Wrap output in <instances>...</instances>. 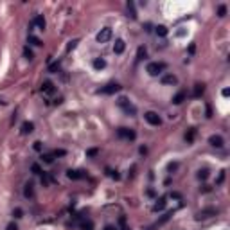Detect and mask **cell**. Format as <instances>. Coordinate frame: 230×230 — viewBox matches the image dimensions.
<instances>
[{
	"mask_svg": "<svg viewBox=\"0 0 230 230\" xmlns=\"http://www.w3.org/2000/svg\"><path fill=\"white\" fill-rule=\"evenodd\" d=\"M164 70H166V63H160V61H153L146 67V72L149 76H160Z\"/></svg>",
	"mask_w": 230,
	"mask_h": 230,
	"instance_id": "obj_1",
	"label": "cell"
},
{
	"mask_svg": "<svg viewBox=\"0 0 230 230\" xmlns=\"http://www.w3.org/2000/svg\"><path fill=\"white\" fill-rule=\"evenodd\" d=\"M117 104H119V106H121V108L128 113V115H135V113H137V108H135V106H133V104L126 99V97H121V99L117 101Z\"/></svg>",
	"mask_w": 230,
	"mask_h": 230,
	"instance_id": "obj_2",
	"label": "cell"
},
{
	"mask_svg": "<svg viewBox=\"0 0 230 230\" xmlns=\"http://www.w3.org/2000/svg\"><path fill=\"white\" fill-rule=\"evenodd\" d=\"M144 119H146L151 126H160V124H162V119H160V115L155 113V111H146V113H144Z\"/></svg>",
	"mask_w": 230,
	"mask_h": 230,
	"instance_id": "obj_3",
	"label": "cell"
},
{
	"mask_svg": "<svg viewBox=\"0 0 230 230\" xmlns=\"http://www.w3.org/2000/svg\"><path fill=\"white\" fill-rule=\"evenodd\" d=\"M97 41L99 43H106V41H110L111 40V29L110 27H104V29H101L99 33H97Z\"/></svg>",
	"mask_w": 230,
	"mask_h": 230,
	"instance_id": "obj_4",
	"label": "cell"
},
{
	"mask_svg": "<svg viewBox=\"0 0 230 230\" xmlns=\"http://www.w3.org/2000/svg\"><path fill=\"white\" fill-rule=\"evenodd\" d=\"M117 133H119V137H122V139H128V140H135V137H137L135 131L129 129V128H119Z\"/></svg>",
	"mask_w": 230,
	"mask_h": 230,
	"instance_id": "obj_5",
	"label": "cell"
},
{
	"mask_svg": "<svg viewBox=\"0 0 230 230\" xmlns=\"http://www.w3.org/2000/svg\"><path fill=\"white\" fill-rule=\"evenodd\" d=\"M41 92H43L45 95H52L54 92H56L54 83H52V81H43V83H41Z\"/></svg>",
	"mask_w": 230,
	"mask_h": 230,
	"instance_id": "obj_6",
	"label": "cell"
},
{
	"mask_svg": "<svg viewBox=\"0 0 230 230\" xmlns=\"http://www.w3.org/2000/svg\"><path fill=\"white\" fill-rule=\"evenodd\" d=\"M119 90H121V86H119L117 83H111V85H106L104 88H101V92H103V94H106V95H111V94H117Z\"/></svg>",
	"mask_w": 230,
	"mask_h": 230,
	"instance_id": "obj_7",
	"label": "cell"
},
{
	"mask_svg": "<svg viewBox=\"0 0 230 230\" xmlns=\"http://www.w3.org/2000/svg\"><path fill=\"white\" fill-rule=\"evenodd\" d=\"M34 25H36L40 31H43V29H45V25H47V24H45V18H43L41 14H38V16H34V18H33V22H31V27H34Z\"/></svg>",
	"mask_w": 230,
	"mask_h": 230,
	"instance_id": "obj_8",
	"label": "cell"
},
{
	"mask_svg": "<svg viewBox=\"0 0 230 230\" xmlns=\"http://www.w3.org/2000/svg\"><path fill=\"white\" fill-rule=\"evenodd\" d=\"M209 142L214 146V148H223V144H225V140H223V137H219V135H212L210 139H209Z\"/></svg>",
	"mask_w": 230,
	"mask_h": 230,
	"instance_id": "obj_9",
	"label": "cell"
},
{
	"mask_svg": "<svg viewBox=\"0 0 230 230\" xmlns=\"http://www.w3.org/2000/svg\"><path fill=\"white\" fill-rule=\"evenodd\" d=\"M67 176L70 178V180H81V178H85V173H83V171H74V169H68V171H67Z\"/></svg>",
	"mask_w": 230,
	"mask_h": 230,
	"instance_id": "obj_10",
	"label": "cell"
},
{
	"mask_svg": "<svg viewBox=\"0 0 230 230\" xmlns=\"http://www.w3.org/2000/svg\"><path fill=\"white\" fill-rule=\"evenodd\" d=\"M124 49H126V43H124L122 40H117V41H115V45H113V52H115V54H122Z\"/></svg>",
	"mask_w": 230,
	"mask_h": 230,
	"instance_id": "obj_11",
	"label": "cell"
},
{
	"mask_svg": "<svg viewBox=\"0 0 230 230\" xmlns=\"http://www.w3.org/2000/svg\"><path fill=\"white\" fill-rule=\"evenodd\" d=\"M162 83H164V85H176V83H178V79H176V76L167 74V76H164V77H162Z\"/></svg>",
	"mask_w": 230,
	"mask_h": 230,
	"instance_id": "obj_12",
	"label": "cell"
},
{
	"mask_svg": "<svg viewBox=\"0 0 230 230\" xmlns=\"http://www.w3.org/2000/svg\"><path fill=\"white\" fill-rule=\"evenodd\" d=\"M33 129H34V124H33V122H24V124H22V133H24V135L33 133Z\"/></svg>",
	"mask_w": 230,
	"mask_h": 230,
	"instance_id": "obj_13",
	"label": "cell"
},
{
	"mask_svg": "<svg viewBox=\"0 0 230 230\" xmlns=\"http://www.w3.org/2000/svg\"><path fill=\"white\" fill-rule=\"evenodd\" d=\"M104 67H106V61L103 58H95L94 59V68L95 70H101V68H104Z\"/></svg>",
	"mask_w": 230,
	"mask_h": 230,
	"instance_id": "obj_14",
	"label": "cell"
},
{
	"mask_svg": "<svg viewBox=\"0 0 230 230\" xmlns=\"http://www.w3.org/2000/svg\"><path fill=\"white\" fill-rule=\"evenodd\" d=\"M183 101H185V92H180V94H176V95L173 97V103H174V104H182Z\"/></svg>",
	"mask_w": 230,
	"mask_h": 230,
	"instance_id": "obj_15",
	"label": "cell"
},
{
	"mask_svg": "<svg viewBox=\"0 0 230 230\" xmlns=\"http://www.w3.org/2000/svg\"><path fill=\"white\" fill-rule=\"evenodd\" d=\"M164 207H166V198H160L156 203H155V207H153V210L155 212H158V210H162L164 209Z\"/></svg>",
	"mask_w": 230,
	"mask_h": 230,
	"instance_id": "obj_16",
	"label": "cell"
},
{
	"mask_svg": "<svg viewBox=\"0 0 230 230\" xmlns=\"http://www.w3.org/2000/svg\"><path fill=\"white\" fill-rule=\"evenodd\" d=\"M155 33H156L158 36L164 38V36H167V27H166V25H156V27H155Z\"/></svg>",
	"mask_w": 230,
	"mask_h": 230,
	"instance_id": "obj_17",
	"label": "cell"
},
{
	"mask_svg": "<svg viewBox=\"0 0 230 230\" xmlns=\"http://www.w3.org/2000/svg\"><path fill=\"white\" fill-rule=\"evenodd\" d=\"M24 194H25V198H33V196H34L33 183H27V185H25V189H24Z\"/></svg>",
	"mask_w": 230,
	"mask_h": 230,
	"instance_id": "obj_18",
	"label": "cell"
},
{
	"mask_svg": "<svg viewBox=\"0 0 230 230\" xmlns=\"http://www.w3.org/2000/svg\"><path fill=\"white\" fill-rule=\"evenodd\" d=\"M81 228L83 230H94V223H92L90 219H83L81 221Z\"/></svg>",
	"mask_w": 230,
	"mask_h": 230,
	"instance_id": "obj_19",
	"label": "cell"
},
{
	"mask_svg": "<svg viewBox=\"0 0 230 230\" xmlns=\"http://www.w3.org/2000/svg\"><path fill=\"white\" fill-rule=\"evenodd\" d=\"M203 92H205V86H203V85H196V86H194V97H200Z\"/></svg>",
	"mask_w": 230,
	"mask_h": 230,
	"instance_id": "obj_20",
	"label": "cell"
},
{
	"mask_svg": "<svg viewBox=\"0 0 230 230\" xmlns=\"http://www.w3.org/2000/svg\"><path fill=\"white\" fill-rule=\"evenodd\" d=\"M146 47H139V51H137V59H144L146 58Z\"/></svg>",
	"mask_w": 230,
	"mask_h": 230,
	"instance_id": "obj_21",
	"label": "cell"
},
{
	"mask_svg": "<svg viewBox=\"0 0 230 230\" xmlns=\"http://www.w3.org/2000/svg\"><path fill=\"white\" fill-rule=\"evenodd\" d=\"M194 135H196V129H194V128H191V129H189V133L185 135V140H187V142H192Z\"/></svg>",
	"mask_w": 230,
	"mask_h": 230,
	"instance_id": "obj_22",
	"label": "cell"
},
{
	"mask_svg": "<svg viewBox=\"0 0 230 230\" xmlns=\"http://www.w3.org/2000/svg\"><path fill=\"white\" fill-rule=\"evenodd\" d=\"M207 176H209V171L207 169H200L198 171V180H207Z\"/></svg>",
	"mask_w": 230,
	"mask_h": 230,
	"instance_id": "obj_23",
	"label": "cell"
},
{
	"mask_svg": "<svg viewBox=\"0 0 230 230\" xmlns=\"http://www.w3.org/2000/svg\"><path fill=\"white\" fill-rule=\"evenodd\" d=\"M29 41H31L33 45H36V47H40V45H43V43H41V40H38V38H36V36H33V34L29 36Z\"/></svg>",
	"mask_w": 230,
	"mask_h": 230,
	"instance_id": "obj_24",
	"label": "cell"
},
{
	"mask_svg": "<svg viewBox=\"0 0 230 230\" xmlns=\"http://www.w3.org/2000/svg\"><path fill=\"white\" fill-rule=\"evenodd\" d=\"M24 56H25V58H27L29 61H31V59L34 58V54H33V51H31L29 47H25V49H24Z\"/></svg>",
	"mask_w": 230,
	"mask_h": 230,
	"instance_id": "obj_25",
	"label": "cell"
},
{
	"mask_svg": "<svg viewBox=\"0 0 230 230\" xmlns=\"http://www.w3.org/2000/svg\"><path fill=\"white\" fill-rule=\"evenodd\" d=\"M41 158H43V162H45V164H52V160H54L52 155H41Z\"/></svg>",
	"mask_w": 230,
	"mask_h": 230,
	"instance_id": "obj_26",
	"label": "cell"
},
{
	"mask_svg": "<svg viewBox=\"0 0 230 230\" xmlns=\"http://www.w3.org/2000/svg\"><path fill=\"white\" fill-rule=\"evenodd\" d=\"M65 153H67L65 149H54V151H52V156H63Z\"/></svg>",
	"mask_w": 230,
	"mask_h": 230,
	"instance_id": "obj_27",
	"label": "cell"
},
{
	"mask_svg": "<svg viewBox=\"0 0 230 230\" xmlns=\"http://www.w3.org/2000/svg\"><path fill=\"white\" fill-rule=\"evenodd\" d=\"M128 11L131 13V18H137V14H135V9H133V4H131V2H128Z\"/></svg>",
	"mask_w": 230,
	"mask_h": 230,
	"instance_id": "obj_28",
	"label": "cell"
},
{
	"mask_svg": "<svg viewBox=\"0 0 230 230\" xmlns=\"http://www.w3.org/2000/svg\"><path fill=\"white\" fill-rule=\"evenodd\" d=\"M31 169H33V173H34V174H41V169H40V166H38V164H33V167H31Z\"/></svg>",
	"mask_w": 230,
	"mask_h": 230,
	"instance_id": "obj_29",
	"label": "cell"
},
{
	"mask_svg": "<svg viewBox=\"0 0 230 230\" xmlns=\"http://www.w3.org/2000/svg\"><path fill=\"white\" fill-rule=\"evenodd\" d=\"M49 70H51V72H58V70H59V63L51 65V67H49Z\"/></svg>",
	"mask_w": 230,
	"mask_h": 230,
	"instance_id": "obj_30",
	"label": "cell"
},
{
	"mask_svg": "<svg viewBox=\"0 0 230 230\" xmlns=\"http://www.w3.org/2000/svg\"><path fill=\"white\" fill-rule=\"evenodd\" d=\"M22 214H24V212H22V209H14V210H13V216H14V218H22Z\"/></svg>",
	"mask_w": 230,
	"mask_h": 230,
	"instance_id": "obj_31",
	"label": "cell"
},
{
	"mask_svg": "<svg viewBox=\"0 0 230 230\" xmlns=\"http://www.w3.org/2000/svg\"><path fill=\"white\" fill-rule=\"evenodd\" d=\"M218 13H219V16H225V14H226V7H225V6H219Z\"/></svg>",
	"mask_w": 230,
	"mask_h": 230,
	"instance_id": "obj_32",
	"label": "cell"
},
{
	"mask_svg": "<svg viewBox=\"0 0 230 230\" xmlns=\"http://www.w3.org/2000/svg\"><path fill=\"white\" fill-rule=\"evenodd\" d=\"M76 45H77V40H74V41H70V43H68V47H67V51H72V49L76 47Z\"/></svg>",
	"mask_w": 230,
	"mask_h": 230,
	"instance_id": "obj_33",
	"label": "cell"
},
{
	"mask_svg": "<svg viewBox=\"0 0 230 230\" xmlns=\"http://www.w3.org/2000/svg\"><path fill=\"white\" fill-rule=\"evenodd\" d=\"M223 180H225V171H221V173H219V176H218V182H216V183H221Z\"/></svg>",
	"mask_w": 230,
	"mask_h": 230,
	"instance_id": "obj_34",
	"label": "cell"
},
{
	"mask_svg": "<svg viewBox=\"0 0 230 230\" xmlns=\"http://www.w3.org/2000/svg\"><path fill=\"white\" fill-rule=\"evenodd\" d=\"M7 230H18L16 223H9V225H7Z\"/></svg>",
	"mask_w": 230,
	"mask_h": 230,
	"instance_id": "obj_35",
	"label": "cell"
},
{
	"mask_svg": "<svg viewBox=\"0 0 230 230\" xmlns=\"http://www.w3.org/2000/svg\"><path fill=\"white\" fill-rule=\"evenodd\" d=\"M110 176H111V178H115V180H119V178H121V176L117 174V171H115V173H113V171H110Z\"/></svg>",
	"mask_w": 230,
	"mask_h": 230,
	"instance_id": "obj_36",
	"label": "cell"
},
{
	"mask_svg": "<svg viewBox=\"0 0 230 230\" xmlns=\"http://www.w3.org/2000/svg\"><path fill=\"white\" fill-rule=\"evenodd\" d=\"M34 149H36V151H41V142H34Z\"/></svg>",
	"mask_w": 230,
	"mask_h": 230,
	"instance_id": "obj_37",
	"label": "cell"
},
{
	"mask_svg": "<svg viewBox=\"0 0 230 230\" xmlns=\"http://www.w3.org/2000/svg\"><path fill=\"white\" fill-rule=\"evenodd\" d=\"M221 94H223V95H225V97H228V95H230V90H228V88H225V90H223V92H221Z\"/></svg>",
	"mask_w": 230,
	"mask_h": 230,
	"instance_id": "obj_38",
	"label": "cell"
},
{
	"mask_svg": "<svg viewBox=\"0 0 230 230\" xmlns=\"http://www.w3.org/2000/svg\"><path fill=\"white\" fill-rule=\"evenodd\" d=\"M124 223H126V219H124V218H121V225H122V230H129V228H126V226H124Z\"/></svg>",
	"mask_w": 230,
	"mask_h": 230,
	"instance_id": "obj_39",
	"label": "cell"
},
{
	"mask_svg": "<svg viewBox=\"0 0 230 230\" xmlns=\"http://www.w3.org/2000/svg\"><path fill=\"white\" fill-rule=\"evenodd\" d=\"M104 230H117V228H115V226H111V225H106V226H104Z\"/></svg>",
	"mask_w": 230,
	"mask_h": 230,
	"instance_id": "obj_40",
	"label": "cell"
},
{
	"mask_svg": "<svg viewBox=\"0 0 230 230\" xmlns=\"http://www.w3.org/2000/svg\"><path fill=\"white\" fill-rule=\"evenodd\" d=\"M95 153H97V149H90V151H88V155H90V156H94Z\"/></svg>",
	"mask_w": 230,
	"mask_h": 230,
	"instance_id": "obj_41",
	"label": "cell"
}]
</instances>
